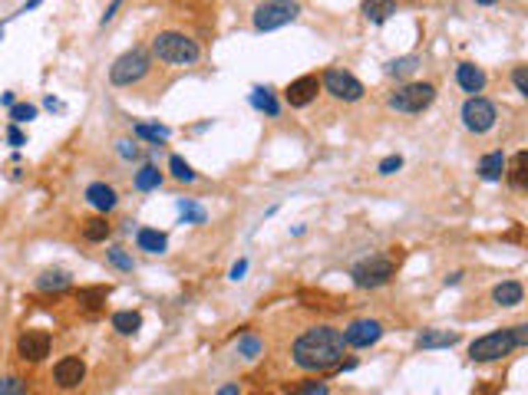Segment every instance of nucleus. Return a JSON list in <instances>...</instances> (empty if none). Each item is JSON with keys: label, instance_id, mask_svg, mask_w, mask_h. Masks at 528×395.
Segmentation results:
<instances>
[{"label": "nucleus", "instance_id": "obj_27", "mask_svg": "<svg viewBox=\"0 0 528 395\" xmlns=\"http://www.w3.org/2000/svg\"><path fill=\"white\" fill-rule=\"evenodd\" d=\"M106 296H109V290L106 287H86V290H79V303L89 309H96L106 303Z\"/></svg>", "mask_w": 528, "mask_h": 395}, {"label": "nucleus", "instance_id": "obj_2", "mask_svg": "<svg viewBox=\"0 0 528 395\" xmlns=\"http://www.w3.org/2000/svg\"><path fill=\"white\" fill-rule=\"evenodd\" d=\"M152 53L162 63H172V66H192V63L201 60V47L189 33H178V30H165L152 40Z\"/></svg>", "mask_w": 528, "mask_h": 395}, {"label": "nucleus", "instance_id": "obj_36", "mask_svg": "<svg viewBox=\"0 0 528 395\" xmlns=\"http://www.w3.org/2000/svg\"><path fill=\"white\" fill-rule=\"evenodd\" d=\"M512 83H515L518 96H528V70L525 66H515V70H512Z\"/></svg>", "mask_w": 528, "mask_h": 395}, {"label": "nucleus", "instance_id": "obj_37", "mask_svg": "<svg viewBox=\"0 0 528 395\" xmlns=\"http://www.w3.org/2000/svg\"><path fill=\"white\" fill-rule=\"evenodd\" d=\"M400 168H403V159H400V155H390V159L380 161V175H393V172H400Z\"/></svg>", "mask_w": 528, "mask_h": 395}, {"label": "nucleus", "instance_id": "obj_14", "mask_svg": "<svg viewBox=\"0 0 528 395\" xmlns=\"http://www.w3.org/2000/svg\"><path fill=\"white\" fill-rule=\"evenodd\" d=\"M456 83L465 89V92H482L486 89V70H479L476 63H459L456 66Z\"/></svg>", "mask_w": 528, "mask_h": 395}, {"label": "nucleus", "instance_id": "obj_7", "mask_svg": "<svg viewBox=\"0 0 528 395\" xmlns=\"http://www.w3.org/2000/svg\"><path fill=\"white\" fill-rule=\"evenodd\" d=\"M393 273H396V260L377 254V257L360 260V264H357V267L350 271V277H353V284H357V287H364V290H373V287L390 284Z\"/></svg>", "mask_w": 528, "mask_h": 395}, {"label": "nucleus", "instance_id": "obj_31", "mask_svg": "<svg viewBox=\"0 0 528 395\" xmlns=\"http://www.w3.org/2000/svg\"><path fill=\"white\" fill-rule=\"evenodd\" d=\"M416 66H419V60H416V56H400V60H393L390 66H387V73H390V76H410Z\"/></svg>", "mask_w": 528, "mask_h": 395}, {"label": "nucleus", "instance_id": "obj_35", "mask_svg": "<svg viewBox=\"0 0 528 395\" xmlns=\"http://www.w3.org/2000/svg\"><path fill=\"white\" fill-rule=\"evenodd\" d=\"M109 260H113L119 271H132V257H129L123 247H113V250H109Z\"/></svg>", "mask_w": 528, "mask_h": 395}, {"label": "nucleus", "instance_id": "obj_24", "mask_svg": "<svg viewBox=\"0 0 528 395\" xmlns=\"http://www.w3.org/2000/svg\"><path fill=\"white\" fill-rule=\"evenodd\" d=\"M37 287L40 290H47V293H56V290H66L70 287V273H63V271H47L43 277H37Z\"/></svg>", "mask_w": 528, "mask_h": 395}, {"label": "nucleus", "instance_id": "obj_42", "mask_svg": "<svg viewBox=\"0 0 528 395\" xmlns=\"http://www.w3.org/2000/svg\"><path fill=\"white\" fill-rule=\"evenodd\" d=\"M301 395H330L327 392V385H320V382H307L304 385V392Z\"/></svg>", "mask_w": 528, "mask_h": 395}, {"label": "nucleus", "instance_id": "obj_44", "mask_svg": "<svg viewBox=\"0 0 528 395\" xmlns=\"http://www.w3.org/2000/svg\"><path fill=\"white\" fill-rule=\"evenodd\" d=\"M218 395H241V389H238V382H231V385H225V389H218Z\"/></svg>", "mask_w": 528, "mask_h": 395}, {"label": "nucleus", "instance_id": "obj_25", "mask_svg": "<svg viewBox=\"0 0 528 395\" xmlns=\"http://www.w3.org/2000/svg\"><path fill=\"white\" fill-rule=\"evenodd\" d=\"M251 102H254V109L267 112V115H277V112H281L277 99L271 96V89H254V92H251Z\"/></svg>", "mask_w": 528, "mask_h": 395}, {"label": "nucleus", "instance_id": "obj_26", "mask_svg": "<svg viewBox=\"0 0 528 395\" xmlns=\"http://www.w3.org/2000/svg\"><path fill=\"white\" fill-rule=\"evenodd\" d=\"M136 136H139V138H149V142H155V145H159V142H165V138L172 136V132H169V129H165V125L136 122Z\"/></svg>", "mask_w": 528, "mask_h": 395}, {"label": "nucleus", "instance_id": "obj_23", "mask_svg": "<svg viewBox=\"0 0 528 395\" xmlns=\"http://www.w3.org/2000/svg\"><path fill=\"white\" fill-rule=\"evenodd\" d=\"M109 231H113V227H109V221H106V218H89V221L83 224V237H86V241H93V244L106 241V237H109Z\"/></svg>", "mask_w": 528, "mask_h": 395}, {"label": "nucleus", "instance_id": "obj_1", "mask_svg": "<svg viewBox=\"0 0 528 395\" xmlns=\"http://www.w3.org/2000/svg\"><path fill=\"white\" fill-rule=\"evenodd\" d=\"M343 333H337L334 326H311L307 333H301L290 346V359L294 366L304 372H324L334 369L343 356Z\"/></svg>", "mask_w": 528, "mask_h": 395}, {"label": "nucleus", "instance_id": "obj_40", "mask_svg": "<svg viewBox=\"0 0 528 395\" xmlns=\"http://www.w3.org/2000/svg\"><path fill=\"white\" fill-rule=\"evenodd\" d=\"M512 336H515V346H528V326L525 323L512 326Z\"/></svg>", "mask_w": 528, "mask_h": 395}, {"label": "nucleus", "instance_id": "obj_10", "mask_svg": "<svg viewBox=\"0 0 528 395\" xmlns=\"http://www.w3.org/2000/svg\"><path fill=\"white\" fill-rule=\"evenodd\" d=\"M17 356L24 359V362L47 359L50 356V333H43V330H26V333H20V339H17Z\"/></svg>", "mask_w": 528, "mask_h": 395}, {"label": "nucleus", "instance_id": "obj_38", "mask_svg": "<svg viewBox=\"0 0 528 395\" xmlns=\"http://www.w3.org/2000/svg\"><path fill=\"white\" fill-rule=\"evenodd\" d=\"M7 142H10L13 148H20V145H26V136L17 129V125H10V129H7Z\"/></svg>", "mask_w": 528, "mask_h": 395}, {"label": "nucleus", "instance_id": "obj_6", "mask_svg": "<svg viewBox=\"0 0 528 395\" xmlns=\"http://www.w3.org/2000/svg\"><path fill=\"white\" fill-rule=\"evenodd\" d=\"M433 99H436V86H433V83H406V86H400L396 92H390L387 102H390V109L416 115V112L429 109Z\"/></svg>", "mask_w": 528, "mask_h": 395}, {"label": "nucleus", "instance_id": "obj_13", "mask_svg": "<svg viewBox=\"0 0 528 395\" xmlns=\"http://www.w3.org/2000/svg\"><path fill=\"white\" fill-rule=\"evenodd\" d=\"M53 379L60 389H76V385L86 379V366L79 356H63L56 366H53Z\"/></svg>", "mask_w": 528, "mask_h": 395}, {"label": "nucleus", "instance_id": "obj_21", "mask_svg": "<svg viewBox=\"0 0 528 395\" xmlns=\"http://www.w3.org/2000/svg\"><path fill=\"white\" fill-rule=\"evenodd\" d=\"M142 326V316L139 313H132V309H119V313H113V330L123 336H132Z\"/></svg>", "mask_w": 528, "mask_h": 395}, {"label": "nucleus", "instance_id": "obj_12", "mask_svg": "<svg viewBox=\"0 0 528 395\" xmlns=\"http://www.w3.org/2000/svg\"><path fill=\"white\" fill-rule=\"evenodd\" d=\"M317 92H320V79H317V76H301V79H294V83L284 89V99H288L294 109H304V106H311L317 99Z\"/></svg>", "mask_w": 528, "mask_h": 395}, {"label": "nucleus", "instance_id": "obj_43", "mask_svg": "<svg viewBox=\"0 0 528 395\" xmlns=\"http://www.w3.org/2000/svg\"><path fill=\"white\" fill-rule=\"evenodd\" d=\"M244 273H248V260H238V264L231 267V273H228V277H231V280H241Z\"/></svg>", "mask_w": 528, "mask_h": 395}, {"label": "nucleus", "instance_id": "obj_9", "mask_svg": "<svg viewBox=\"0 0 528 395\" xmlns=\"http://www.w3.org/2000/svg\"><path fill=\"white\" fill-rule=\"evenodd\" d=\"M495 119H499V112H495V106H492L489 99H482V96H469V99H465L463 125L469 129V132L482 136V132H489L492 125H495Z\"/></svg>", "mask_w": 528, "mask_h": 395}, {"label": "nucleus", "instance_id": "obj_5", "mask_svg": "<svg viewBox=\"0 0 528 395\" xmlns=\"http://www.w3.org/2000/svg\"><path fill=\"white\" fill-rule=\"evenodd\" d=\"M512 349H518L512 330H495V333L479 336L476 343L469 346V359L472 362H495V359H505Z\"/></svg>", "mask_w": 528, "mask_h": 395}, {"label": "nucleus", "instance_id": "obj_45", "mask_svg": "<svg viewBox=\"0 0 528 395\" xmlns=\"http://www.w3.org/2000/svg\"><path fill=\"white\" fill-rule=\"evenodd\" d=\"M40 3H43V0H26V3H24V10H20V13H26V10H37Z\"/></svg>", "mask_w": 528, "mask_h": 395}, {"label": "nucleus", "instance_id": "obj_3", "mask_svg": "<svg viewBox=\"0 0 528 395\" xmlns=\"http://www.w3.org/2000/svg\"><path fill=\"white\" fill-rule=\"evenodd\" d=\"M297 13H301V3H297V0H264V3L254 7L251 24L258 33H267V30H281V26L294 24Z\"/></svg>", "mask_w": 528, "mask_h": 395}, {"label": "nucleus", "instance_id": "obj_8", "mask_svg": "<svg viewBox=\"0 0 528 395\" xmlns=\"http://www.w3.org/2000/svg\"><path fill=\"white\" fill-rule=\"evenodd\" d=\"M320 86L327 89L334 99H340V102H357V99H364V83H360L353 73H347V70H327V73L320 76Z\"/></svg>", "mask_w": 528, "mask_h": 395}, {"label": "nucleus", "instance_id": "obj_11", "mask_svg": "<svg viewBox=\"0 0 528 395\" xmlns=\"http://www.w3.org/2000/svg\"><path fill=\"white\" fill-rule=\"evenodd\" d=\"M383 336V326L377 320H353L347 330H343V343L353 346V349H366L373 346Z\"/></svg>", "mask_w": 528, "mask_h": 395}, {"label": "nucleus", "instance_id": "obj_16", "mask_svg": "<svg viewBox=\"0 0 528 395\" xmlns=\"http://www.w3.org/2000/svg\"><path fill=\"white\" fill-rule=\"evenodd\" d=\"M456 343H459V333H449V330H426V333L416 336L419 349H449Z\"/></svg>", "mask_w": 528, "mask_h": 395}, {"label": "nucleus", "instance_id": "obj_28", "mask_svg": "<svg viewBox=\"0 0 528 395\" xmlns=\"http://www.w3.org/2000/svg\"><path fill=\"white\" fill-rule=\"evenodd\" d=\"M525 168H528V152H518L512 159V172H508L512 188H525Z\"/></svg>", "mask_w": 528, "mask_h": 395}, {"label": "nucleus", "instance_id": "obj_39", "mask_svg": "<svg viewBox=\"0 0 528 395\" xmlns=\"http://www.w3.org/2000/svg\"><path fill=\"white\" fill-rule=\"evenodd\" d=\"M116 145H119V155H123V159H136V155H139V148L132 145L129 138H123V142H116Z\"/></svg>", "mask_w": 528, "mask_h": 395}, {"label": "nucleus", "instance_id": "obj_29", "mask_svg": "<svg viewBox=\"0 0 528 395\" xmlns=\"http://www.w3.org/2000/svg\"><path fill=\"white\" fill-rule=\"evenodd\" d=\"M169 168H172V175H176L178 182H195V178H199V175L192 172V165L182 159V155H172V159H169Z\"/></svg>", "mask_w": 528, "mask_h": 395}, {"label": "nucleus", "instance_id": "obj_22", "mask_svg": "<svg viewBox=\"0 0 528 395\" xmlns=\"http://www.w3.org/2000/svg\"><path fill=\"white\" fill-rule=\"evenodd\" d=\"M162 185V172L155 168V165H142L136 172V188L139 191H152V188Z\"/></svg>", "mask_w": 528, "mask_h": 395}, {"label": "nucleus", "instance_id": "obj_4", "mask_svg": "<svg viewBox=\"0 0 528 395\" xmlns=\"http://www.w3.org/2000/svg\"><path fill=\"white\" fill-rule=\"evenodd\" d=\"M149 66H152V60L146 49H139V47L129 49V53H123V56L109 66V83H113V86H136L139 79L149 76Z\"/></svg>", "mask_w": 528, "mask_h": 395}, {"label": "nucleus", "instance_id": "obj_47", "mask_svg": "<svg viewBox=\"0 0 528 395\" xmlns=\"http://www.w3.org/2000/svg\"><path fill=\"white\" fill-rule=\"evenodd\" d=\"M0 40H3V24H0Z\"/></svg>", "mask_w": 528, "mask_h": 395}, {"label": "nucleus", "instance_id": "obj_19", "mask_svg": "<svg viewBox=\"0 0 528 395\" xmlns=\"http://www.w3.org/2000/svg\"><path fill=\"white\" fill-rule=\"evenodd\" d=\"M522 296H525V287L518 284V280H505V284H499L492 290V300H495L499 307H518Z\"/></svg>", "mask_w": 528, "mask_h": 395}, {"label": "nucleus", "instance_id": "obj_17", "mask_svg": "<svg viewBox=\"0 0 528 395\" xmlns=\"http://www.w3.org/2000/svg\"><path fill=\"white\" fill-rule=\"evenodd\" d=\"M136 244H139V250H146V254H162L165 247H169V237H165L162 231H155V227H139Z\"/></svg>", "mask_w": 528, "mask_h": 395}, {"label": "nucleus", "instance_id": "obj_15", "mask_svg": "<svg viewBox=\"0 0 528 395\" xmlns=\"http://www.w3.org/2000/svg\"><path fill=\"white\" fill-rule=\"evenodd\" d=\"M86 201H89V204H93L96 211H102V214H106V211H113L116 204H119L116 191L106 185V182H93V185L86 188Z\"/></svg>", "mask_w": 528, "mask_h": 395}, {"label": "nucleus", "instance_id": "obj_18", "mask_svg": "<svg viewBox=\"0 0 528 395\" xmlns=\"http://www.w3.org/2000/svg\"><path fill=\"white\" fill-rule=\"evenodd\" d=\"M505 175V155L495 148V152H489V155H482V161H479V178L482 182H499Z\"/></svg>", "mask_w": 528, "mask_h": 395}, {"label": "nucleus", "instance_id": "obj_46", "mask_svg": "<svg viewBox=\"0 0 528 395\" xmlns=\"http://www.w3.org/2000/svg\"><path fill=\"white\" fill-rule=\"evenodd\" d=\"M476 3H482V7H489V3H495V0H476Z\"/></svg>", "mask_w": 528, "mask_h": 395}, {"label": "nucleus", "instance_id": "obj_33", "mask_svg": "<svg viewBox=\"0 0 528 395\" xmlns=\"http://www.w3.org/2000/svg\"><path fill=\"white\" fill-rule=\"evenodd\" d=\"M238 353L244 359H258V356H261V339H254V336H241V339H238Z\"/></svg>", "mask_w": 528, "mask_h": 395}, {"label": "nucleus", "instance_id": "obj_30", "mask_svg": "<svg viewBox=\"0 0 528 395\" xmlns=\"http://www.w3.org/2000/svg\"><path fill=\"white\" fill-rule=\"evenodd\" d=\"M10 119H13V125L30 122V119H37V106H30V102H13V106H10Z\"/></svg>", "mask_w": 528, "mask_h": 395}, {"label": "nucleus", "instance_id": "obj_20", "mask_svg": "<svg viewBox=\"0 0 528 395\" xmlns=\"http://www.w3.org/2000/svg\"><path fill=\"white\" fill-rule=\"evenodd\" d=\"M364 17L370 24H387L393 13H396V0H364Z\"/></svg>", "mask_w": 528, "mask_h": 395}, {"label": "nucleus", "instance_id": "obj_32", "mask_svg": "<svg viewBox=\"0 0 528 395\" xmlns=\"http://www.w3.org/2000/svg\"><path fill=\"white\" fill-rule=\"evenodd\" d=\"M0 395H26V382L20 376H7L0 379Z\"/></svg>", "mask_w": 528, "mask_h": 395}, {"label": "nucleus", "instance_id": "obj_41", "mask_svg": "<svg viewBox=\"0 0 528 395\" xmlns=\"http://www.w3.org/2000/svg\"><path fill=\"white\" fill-rule=\"evenodd\" d=\"M119 7H123V0H113V3L106 7V13H102V17H100V24H102V26L109 24V20H113V17H116V10H119Z\"/></svg>", "mask_w": 528, "mask_h": 395}, {"label": "nucleus", "instance_id": "obj_34", "mask_svg": "<svg viewBox=\"0 0 528 395\" xmlns=\"http://www.w3.org/2000/svg\"><path fill=\"white\" fill-rule=\"evenodd\" d=\"M178 208H182V218H185L189 224H205V211H201L199 204H192V201H182Z\"/></svg>", "mask_w": 528, "mask_h": 395}]
</instances>
